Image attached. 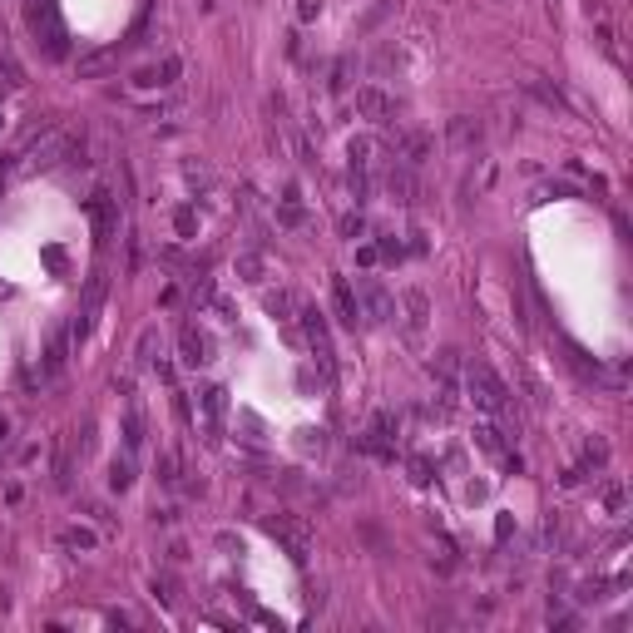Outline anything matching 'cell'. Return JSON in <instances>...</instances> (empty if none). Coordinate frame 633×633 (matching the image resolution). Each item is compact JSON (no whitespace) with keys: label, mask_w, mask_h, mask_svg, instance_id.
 Wrapping results in <instances>:
<instances>
[{"label":"cell","mask_w":633,"mask_h":633,"mask_svg":"<svg viewBox=\"0 0 633 633\" xmlns=\"http://www.w3.org/2000/svg\"><path fill=\"white\" fill-rule=\"evenodd\" d=\"M466 391H470V401L490 416V421H500V426H520V411H514V401H509V386L485 366V362H475L470 371H466Z\"/></svg>","instance_id":"obj_1"},{"label":"cell","mask_w":633,"mask_h":633,"mask_svg":"<svg viewBox=\"0 0 633 633\" xmlns=\"http://www.w3.org/2000/svg\"><path fill=\"white\" fill-rule=\"evenodd\" d=\"M262 530H267L287 554H292V564H307V559H312V530L297 520V514H282V509H277V514H262Z\"/></svg>","instance_id":"obj_2"},{"label":"cell","mask_w":633,"mask_h":633,"mask_svg":"<svg viewBox=\"0 0 633 633\" xmlns=\"http://www.w3.org/2000/svg\"><path fill=\"white\" fill-rule=\"evenodd\" d=\"M297 322H302V332H307V347L317 352V366H322V376L332 381V376H336V352H332V332H327V317H322V307H302V312H297Z\"/></svg>","instance_id":"obj_3"},{"label":"cell","mask_w":633,"mask_h":633,"mask_svg":"<svg viewBox=\"0 0 633 633\" xmlns=\"http://www.w3.org/2000/svg\"><path fill=\"white\" fill-rule=\"evenodd\" d=\"M357 307H362V322H391L396 317V297L386 292L381 277H362L357 282Z\"/></svg>","instance_id":"obj_4"},{"label":"cell","mask_w":633,"mask_h":633,"mask_svg":"<svg viewBox=\"0 0 633 633\" xmlns=\"http://www.w3.org/2000/svg\"><path fill=\"white\" fill-rule=\"evenodd\" d=\"M445 144L455 154H470L485 144V124L475 119V114H455V119H445Z\"/></svg>","instance_id":"obj_5"},{"label":"cell","mask_w":633,"mask_h":633,"mask_svg":"<svg viewBox=\"0 0 633 633\" xmlns=\"http://www.w3.org/2000/svg\"><path fill=\"white\" fill-rule=\"evenodd\" d=\"M198 406H203V431H208V440L218 445V440H223V416H228V391H223V386H203V391H198Z\"/></svg>","instance_id":"obj_6"},{"label":"cell","mask_w":633,"mask_h":633,"mask_svg":"<svg viewBox=\"0 0 633 633\" xmlns=\"http://www.w3.org/2000/svg\"><path fill=\"white\" fill-rule=\"evenodd\" d=\"M396 158L406 163V168H421L431 158V139L416 134V129H396Z\"/></svg>","instance_id":"obj_7"},{"label":"cell","mask_w":633,"mask_h":633,"mask_svg":"<svg viewBox=\"0 0 633 633\" xmlns=\"http://www.w3.org/2000/svg\"><path fill=\"white\" fill-rule=\"evenodd\" d=\"M381 184H386V193H391L396 203H421V188H416V179H411V168H406V163H401V158H396V163L386 168V179H381Z\"/></svg>","instance_id":"obj_8"},{"label":"cell","mask_w":633,"mask_h":633,"mask_svg":"<svg viewBox=\"0 0 633 633\" xmlns=\"http://www.w3.org/2000/svg\"><path fill=\"white\" fill-rule=\"evenodd\" d=\"M401 307H406V336H411V341H421V332H426V317H431V302H426V292H421V287H406V292H401Z\"/></svg>","instance_id":"obj_9"},{"label":"cell","mask_w":633,"mask_h":633,"mask_svg":"<svg viewBox=\"0 0 633 633\" xmlns=\"http://www.w3.org/2000/svg\"><path fill=\"white\" fill-rule=\"evenodd\" d=\"M332 302H336V322L357 332L362 307H357V292H352V282H347V277H336V282H332Z\"/></svg>","instance_id":"obj_10"},{"label":"cell","mask_w":633,"mask_h":633,"mask_svg":"<svg viewBox=\"0 0 633 633\" xmlns=\"http://www.w3.org/2000/svg\"><path fill=\"white\" fill-rule=\"evenodd\" d=\"M391 99H386V89H376V84H366V89H357V114L362 119H376V124H386L391 119Z\"/></svg>","instance_id":"obj_11"},{"label":"cell","mask_w":633,"mask_h":633,"mask_svg":"<svg viewBox=\"0 0 633 633\" xmlns=\"http://www.w3.org/2000/svg\"><path fill=\"white\" fill-rule=\"evenodd\" d=\"M89 218H94V228H99V238L114 233V223H119V203H114V193L99 188V193L89 198Z\"/></svg>","instance_id":"obj_12"},{"label":"cell","mask_w":633,"mask_h":633,"mask_svg":"<svg viewBox=\"0 0 633 633\" xmlns=\"http://www.w3.org/2000/svg\"><path fill=\"white\" fill-rule=\"evenodd\" d=\"M179 347H184V362H188V366H203V362H213V341H208L198 327H184Z\"/></svg>","instance_id":"obj_13"},{"label":"cell","mask_w":633,"mask_h":633,"mask_svg":"<svg viewBox=\"0 0 633 633\" xmlns=\"http://www.w3.org/2000/svg\"><path fill=\"white\" fill-rule=\"evenodd\" d=\"M233 272H238V282H248V287H262V282H267V262H262V253H238Z\"/></svg>","instance_id":"obj_14"},{"label":"cell","mask_w":633,"mask_h":633,"mask_svg":"<svg viewBox=\"0 0 633 633\" xmlns=\"http://www.w3.org/2000/svg\"><path fill=\"white\" fill-rule=\"evenodd\" d=\"M475 445H480L485 455H495V460L509 455V450H505V426H495V421H480V426H475Z\"/></svg>","instance_id":"obj_15"},{"label":"cell","mask_w":633,"mask_h":633,"mask_svg":"<svg viewBox=\"0 0 633 633\" xmlns=\"http://www.w3.org/2000/svg\"><path fill=\"white\" fill-rule=\"evenodd\" d=\"M357 445H362L366 455H376V460H396V440H386V435H376V431H366Z\"/></svg>","instance_id":"obj_16"},{"label":"cell","mask_w":633,"mask_h":633,"mask_svg":"<svg viewBox=\"0 0 633 633\" xmlns=\"http://www.w3.org/2000/svg\"><path fill=\"white\" fill-rule=\"evenodd\" d=\"M60 366H65V336H54L45 347V376H60Z\"/></svg>","instance_id":"obj_17"},{"label":"cell","mask_w":633,"mask_h":633,"mask_svg":"<svg viewBox=\"0 0 633 633\" xmlns=\"http://www.w3.org/2000/svg\"><path fill=\"white\" fill-rule=\"evenodd\" d=\"M109 485L114 490H129L134 485V460H114V466H109Z\"/></svg>","instance_id":"obj_18"},{"label":"cell","mask_w":633,"mask_h":633,"mask_svg":"<svg viewBox=\"0 0 633 633\" xmlns=\"http://www.w3.org/2000/svg\"><path fill=\"white\" fill-rule=\"evenodd\" d=\"M277 223H287V228H302L307 223V213L297 208V193H287V203L277 208Z\"/></svg>","instance_id":"obj_19"},{"label":"cell","mask_w":633,"mask_h":633,"mask_svg":"<svg viewBox=\"0 0 633 633\" xmlns=\"http://www.w3.org/2000/svg\"><path fill=\"white\" fill-rule=\"evenodd\" d=\"M371 431H376V435H386V440H396V435H401V416L376 411V416H371Z\"/></svg>","instance_id":"obj_20"},{"label":"cell","mask_w":633,"mask_h":633,"mask_svg":"<svg viewBox=\"0 0 633 633\" xmlns=\"http://www.w3.org/2000/svg\"><path fill=\"white\" fill-rule=\"evenodd\" d=\"M431 371H440V381H450V376L460 371V352H435V362H431Z\"/></svg>","instance_id":"obj_21"},{"label":"cell","mask_w":633,"mask_h":633,"mask_svg":"<svg viewBox=\"0 0 633 633\" xmlns=\"http://www.w3.org/2000/svg\"><path fill=\"white\" fill-rule=\"evenodd\" d=\"M124 445H129V450H139V445H144V421H139V411H129V416H124Z\"/></svg>","instance_id":"obj_22"},{"label":"cell","mask_w":633,"mask_h":633,"mask_svg":"<svg viewBox=\"0 0 633 633\" xmlns=\"http://www.w3.org/2000/svg\"><path fill=\"white\" fill-rule=\"evenodd\" d=\"M267 312L277 322H292V297H287V292H267Z\"/></svg>","instance_id":"obj_23"},{"label":"cell","mask_w":633,"mask_h":633,"mask_svg":"<svg viewBox=\"0 0 633 633\" xmlns=\"http://www.w3.org/2000/svg\"><path fill=\"white\" fill-rule=\"evenodd\" d=\"M584 466H589V470H604V466H609V445H604V440H589V445H584Z\"/></svg>","instance_id":"obj_24"},{"label":"cell","mask_w":633,"mask_h":633,"mask_svg":"<svg viewBox=\"0 0 633 633\" xmlns=\"http://www.w3.org/2000/svg\"><path fill=\"white\" fill-rule=\"evenodd\" d=\"M406 470H411L416 485H431V480H435V470H431V460H426V455H411V460H406Z\"/></svg>","instance_id":"obj_25"},{"label":"cell","mask_w":633,"mask_h":633,"mask_svg":"<svg viewBox=\"0 0 633 633\" xmlns=\"http://www.w3.org/2000/svg\"><path fill=\"white\" fill-rule=\"evenodd\" d=\"M297 450H302V455H312V450L322 455V450H327V435H322V431H297Z\"/></svg>","instance_id":"obj_26"},{"label":"cell","mask_w":633,"mask_h":633,"mask_svg":"<svg viewBox=\"0 0 633 633\" xmlns=\"http://www.w3.org/2000/svg\"><path fill=\"white\" fill-rule=\"evenodd\" d=\"M604 509H609V514H623V485H618V480L604 485Z\"/></svg>","instance_id":"obj_27"},{"label":"cell","mask_w":633,"mask_h":633,"mask_svg":"<svg viewBox=\"0 0 633 633\" xmlns=\"http://www.w3.org/2000/svg\"><path fill=\"white\" fill-rule=\"evenodd\" d=\"M134 84H139V89H154V84H168V80H163V65H149V70H139V75H134Z\"/></svg>","instance_id":"obj_28"},{"label":"cell","mask_w":633,"mask_h":633,"mask_svg":"<svg viewBox=\"0 0 633 633\" xmlns=\"http://www.w3.org/2000/svg\"><path fill=\"white\" fill-rule=\"evenodd\" d=\"M238 426H243V431H248V440H253V445H258V440H262V421H258V416H253V411H238Z\"/></svg>","instance_id":"obj_29"},{"label":"cell","mask_w":633,"mask_h":633,"mask_svg":"<svg viewBox=\"0 0 633 633\" xmlns=\"http://www.w3.org/2000/svg\"><path fill=\"white\" fill-rule=\"evenodd\" d=\"M60 539H65L70 549H94V535H89V530H65Z\"/></svg>","instance_id":"obj_30"},{"label":"cell","mask_w":633,"mask_h":633,"mask_svg":"<svg viewBox=\"0 0 633 633\" xmlns=\"http://www.w3.org/2000/svg\"><path fill=\"white\" fill-rule=\"evenodd\" d=\"M158 480H163V485H179V460H174V455L158 460Z\"/></svg>","instance_id":"obj_31"},{"label":"cell","mask_w":633,"mask_h":633,"mask_svg":"<svg viewBox=\"0 0 633 633\" xmlns=\"http://www.w3.org/2000/svg\"><path fill=\"white\" fill-rule=\"evenodd\" d=\"M535 89V99H544L549 109H564V99H559V89H549V84H530Z\"/></svg>","instance_id":"obj_32"},{"label":"cell","mask_w":633,"mask_h":633,"mask_svg":"<svg viewBox=\"0 0 633 633\" xmlns=\"http://www.w3.org/2000/svg\"><path fill=\"white\" fill-rule=\"evenodd\" d=\"M322 15V0H297V20H317Z\"/></svg>","instance_id":"obj_33"},{"label":"cell","mask_w":633,"mask_h":633,"mask_svg":"<svg viewBox=\"0 0 633 633\" xmlns=\"http://www.w3.org/2000/svg\"><path fill=\"white\" fill-rule=\"evenodd\" d=\"M154 594H158L163 604H174V599H179V594H174V579H154Z\"/></svg>","instance_id":"obj_34"},{"label":"cell","mask_w":633,"mask_h":633,"mask_svg":"<svg viewBox=\"0 0 633 633\" xmlns=\"http://www.w3.org/2000/svg\"><path fill=\"white\" fill-rule=\"evenodd\" d=\"M149 352H154V332H144V336H139V357H134V362H139V366H144V362H154Z\"/></svg>","instance_id":"obj_35"},{"label":"cell","mask_w":633,"mask_h":633,"mask_svg":"<svg viewBox=\"0 0 633 633\" xmlns=\"http://www.w3.org/2000/svg\"><path fill=\"white\" fill-rule=\"evenodd\" d=\"M179 70H184V60H179V54H168V60H163V80L174 84V80H179Z\"/></svg>","instance_id":"obj_36"},{"label":"cell","mask_w":633,"mask_h":633,"mask_svg":"<svg viewBox=\"0 0 633 633\" xmlns=\"http://www.w3.org/2000/svg\"><path fill=\"white\" fill-rule=\"evenodd\" d=\"M174 223H179V233L188 238V233H193V208H179V218H174Z\"/></svg>","instance_id":"obj_37"},{"label":"cell","mask_w":633,"mask_h":633,"mask_svg":"<svg viewBox=\"0 0 633 633\" xmlns=\"http://www.w3.org/2000/svg\"><path fill=\"white\" fill-rule=\"evenodd\" d=\"M341 233L357 238V233H362V213H357V218H341Z\"/></svg>","instance_id":"obj_38"}]
</instances>
